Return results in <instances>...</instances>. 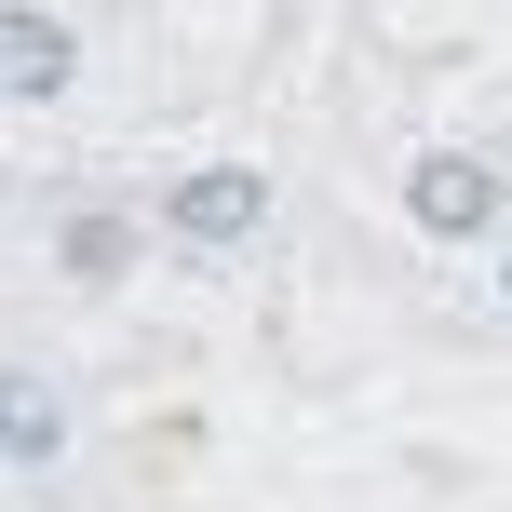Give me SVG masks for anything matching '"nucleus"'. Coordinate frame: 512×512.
I'll list each match as a JSON object with an SVG mask.
<instances>
[{
	"instance_id": "nucleus-1",
	"label": "nucleus",
	"mask_w": 512,
	"mask_h": 512,
	"mask_svg": "<svg viewBox=\"0 0 512 512\" xmlns=\"http://www.w3.org/2000/svg\"><path fill=\"white\" fill-rule=\"evenodd\" d=\"M405 216H418L432 243H486L499 216H512V176H499L486 149H418V162H405Z\"/></svg>"
},
{
	"instance_id": "nucleus-2",
	"label": "nucleus",
	"mask_w": 512,
	"mask_h": 512,
	"mask_svg": "<svg viewBox=\"0 0 512 512\" xmlns=\"http://www.w3.org/2000/svg\"><path fill=\"white\" fill-rule=\"evenodd\" d=\"M162 230L203 243V256H230V243L270 230V176H256V162H189V176L162 189Z\"/></svg>"
},
{
	"instance_id": "nucleus-3",
	"label": "nucleus",
	"mask_w": 512,
	"mask_h": 512,
	"mask_svg": "<svg viewBox=\"0 0 512 512\" xmlns=\"http://www.w3.org/2000/svg\"><path fill=\"white\" fill-rule=\"evenodd\" d=\"M135 243H149V230H135L122 203H68V216H54V270H68L81 297H108V283H135Z\"/></svg>"
},
{
	"instance_id": "nucleus-4",
	"label": "nucleus",
	"mask_w": 512,
	"mask_h": 512,
	"mask_svg": "<svg viewBox=\"0 0 512 512\" xmlns=\"http://www.w3.org/2000/svg\"><path fill=\"white\" fill-rule=\"evenodd\" d=\"M0 459H14V472L68 459V391H54L41 364H0Z\"/></svg>"
},
{
	"instance_id": "nucleus-5",
	"label": "nucleus",
	"mask_w": 512,
	"mask_h": 512,
	"mask_svg": "<svg viewBox=\"0 0 512 512\" xmlns=\"http://www.w3.org/2000/svg\"><path fill=\"white\" fill-rule=\"evenodd\" d=\"M68 81H81V41H68V14L14 0V14H0V95H68Z\"/></svg>"
}]
</instances>
